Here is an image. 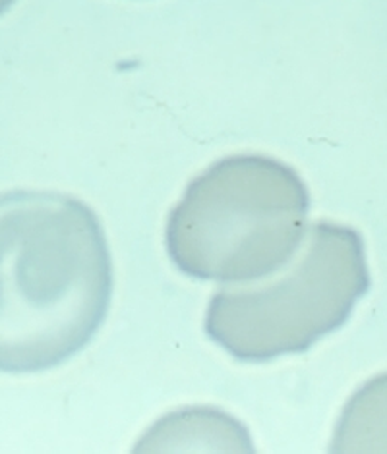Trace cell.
Masks as SVG:
<instances>
[{
  "label": "cell",
  "mask_w": 387,
  "mask_h": 454,
  "mask_svg": "<svg viewBox=\"0 0 387 454\" xmlns=\"http://www.w3.org/2000/svg\"><path fill=\"white\" fill-rule=\"evenodd\" d=\"M113 298L103 226L57 192L0 193V372L52 370L88 346Z\"/></svg>",
  "instance_id": "obj_1"
},
{
  "label": "cell",
  "mask_w": 387,
  "mask_h": 454,
  "mask_svg": "<svg viewBox=\"0 0 387 454\" xmlns=\"http://www.w3.org/2000/svg\"><path fill=\"white\" fill-rule=\"evenodd\" d=\"M308 211V188L293 167L265 155L225 157L170 211L167 252L188 277L250 285L293 262Z\"/></svg>",
  "instance_id": "obj_2"
},
{
  "label": "cell",
  "mask_w": 387,
  "mask_h": 454,
  "mask_svg": "<svg viewBox=\"0 0 387 454\" xmlns=\"http://www.w3.org/2000/svg\"><path fill=\"white\" fill-rule=\"evenodd\" d=\"M368 288L362 236L349 226L316 223L303 250L270 280L215 292L206 334L241 362L300 354L345 325Z\"/></svg>",
  "instance_id": "obj_3"
},
{
  "label": "cell",
  "mask_w": 387,
  "mask_h": 454,
  "mask_svg": "<svg viewBox=\"0 0 387 454\" xmlns=\"http://www.w3.org/2000/svg\"><path fill=\"white\" fill-rule=\"evenodd\" d=\"M331 450L387 452V373L352 395L333 434Z\"/></svg>",
  "instance_id": "obj_4"
},
{
  "label": "cell",
  "mask_w": 387,
  "mask_h": 454,
  "mask_svg": "<svg viewBox=\"0 0 387 454\" xmlns=\"http://www.w3.org/2000/svg\"><path fill=\"white\" fill-rule=\"evenodd\" d=\"M16 3V0H0V16H3L4 12H6V10L10 8V6H12Z\"/></svg>",
  "instance_id": "obj_5"
}]
</instances>
